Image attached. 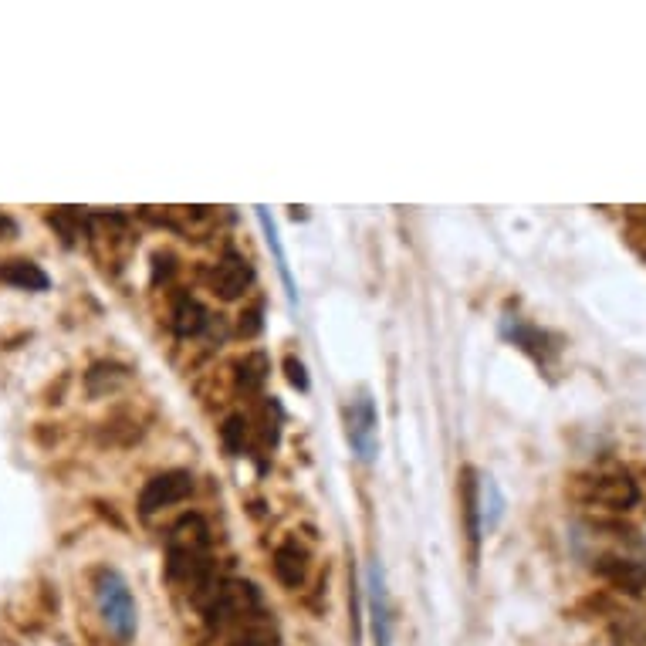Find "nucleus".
<instances>
[{"label":"nucleus","mask_w":646,"mask_h":646,"mask_svg":"<svg viewBox=\"0 0 646 646\" xmlns=\"http://www.w3.org/2000/svg\"><path fill=\"white\" fill-rule=\"evenodd\" d=\"M193 494V474L190 471H163L156 477H149L143 494H139V511L149 518L163 508H173V504L187 501Z\"/></svg>","instance_id":"nucleus-4"},{"label":"nucleus","mask_w":646,"mask_h":646,"mask_svg":"<svg viewBox=\"0 0 646 646\" xmlns=\"http://www.w3.org/2000/svg\"><path fill=\"white\" fill-rule=\"evenodd\" d=\"M258 613H261V592L254 582H244V579L220 582L203 599V616H207V626H214V630H224L230 623H247V619H254Z\"/></svg>","instance_id":"nucleus-3"},{"label":"nucleus","mask_w":646,"mask_h":646,"mask_svg":"<svg viewBox=\"0 0 646 646\" xmlns=\"http://www.w3.org/2000/svg\"><path fill=\"white\" fill-rule=\"evenodd\" d=\"M586 484H589V501L606 504L613 511H626L640 501V488H636L630 474H599Z\"/></svg>","instance_id":"nucleus-7"},{"label":"nucleus","mask_w":646,"mask_h":646,"mask_svg":"<svg viewBox=\"0 0 646 646\" xmlns=\"http://www.w3.org/2000/svg\"><path fill=\"white\" fill-rule=\"evenodd\" d=\"M166 569L170 579L190 589L210 582V525L200 515H183L166 538Z\"/></svg>","instance_id":"nucleus-1"},{"label":"nucleus","mask_w":646,"mask_h":646,"mask_svg":"<svg viewBox=\"0 0 646 646\" xmlns=\"http://www.w3.org/2000/svg\"><path fill=\"white\" fill-rule=\"evenodd\" d=\"M95 603L105 619V626L115 633L119 643H129L139 630V613H136V599L115 569H102L95 575Z\"/></svg>","instance_id":"nucleus-2"},{"label":"nucleus","mask_w":646,"mask_h":646,"mask_svg":"<svg viewBox=\"0 0 646 646\" xmlns=\"http://www.w3.org/2000/svg\"><path fill=\"white\" fill-rule=\"evenodd\" d=\"M366 599H369V623H373L376 646H393V616H389V592L383 579V565L373 562L366 572Z\"/></svg>","instance_id":"nucleus-6"},{"label":"nucleus","mask_w":646,"mask_h":646,"mask_svg":"<svg viewBox=\"0 0 646 646\" xmlns=\"http://www.w3.org/2000/svg\"><path fill=\"white\" fill-rule=\"evenodd\" d=\"M285 369H288L291 386L308 389V376H305V366H302V362H298V359H288V362H285Z\"/></svg>","instance_id":"nucleus-20"},{"label":"nucleus","mask_w":646,"mask_h":646,"mask_svg":"<svg viewBox=\"0 0 646 646\" xmlns=\"http://www.w3.org/2000/svg\"><path fill=\"white\" fill-rule=\"evenodd\" d=\"M254 281V271L251 264H247L241 254H224V258L217 261L214 274H210V285L224 302H234V298H241L247 288H251Z\"/></svg>","instance_id":"nucleus-8"},{"label":"nucleus","mask_w":646,"mask_h":646,"mask_svg":"<svg viewBox=\"0 0 646 646\" xmlns=\"http://www.w3.org/2000/svg\"><path fill=\"white\" fill-rule=\"evenodd\" d=\"M345 423H349V444L359 454V460H376L379 447V427H376V403L369 400V393H359L345 410Z\"/></svg>","instance_id":"nucleus-5"},{"label":"nucleus","mask_w":646,"mask_h":646,"mask_svg":"<svg viewBox=\"0 0 646 646\" xmlns=\"http://www.w3.org/2000/svg\"><path fill=\"white\" fill-rule=\"evenodd\" d=\"M0 281L14 288H24V291H44L48 288V274H44L38 264L31 261H7L0 264Z\"/></svg>","instance_id":"nucleus-11"},{"label":"nucleus","mask_w":646,"mask_h":646,"mask_svg":"<svg viewBox=\"0 0 646 646\" xmlns=\"http://www.w3.org/2000/svg\"><path fill=\"white\" fill-rule=\"evenodd\" d=\"M203 325H207V312L197 298H180L173 308V329L180 335H197Z\"/></svg>","instance_id":"nucleus-16"},{"label":"nucleus","mask_w":646,"mask_h":646,"mask_svg":"<svg viewBox=\"0 0 646 646\" xmlns=\"http://www.w3.org/2000/svg\"><path fill=\"white\" fill-rule=\"evenodd\" d=\"M227 646H278V630H274L268 619L254 616L234 633V640H230Z\"/></svg>","instance_id":"nucleus-15"},{"label":"nucleus","mask_w":646,"mask_h":646,"mask_svg":"<svg viewBox=\"0 0 646 646\" xmlns=\"http://www.w3.org/2000/svg\"><path fill=\"white\" fill-rule=\"evenodd\" d=\"M268 373H271V362L264 352H251V356L237 362V383H241L244 393H258L268 383Z\"/></svg>","instance_id":"nucleus-13"},{"label":"nucleus","mask_w":646,"mask_h":646,"mask_svg":"<svg viewBox=\"0 0 646 646\" xmlns=\"http://www.w3.org/2000/svg\"><path fill=\"white\" fill-rule=\"evenodd\" d=\"M599 572H603L606 579L613 582V586L633 592V596H640V592L646 589V569H643L640 562H630V559H603V565H599Z\"/></svg>","instance_id":"nucleus-10"},{"label":"nucleus","mask_w":646,"mask_h":646,"mask_svg":"<svg viewBox=\"0 0 646 646\" xmlns=\"http://www.w3.org/2000/svg\"><path fill=\"white\" fill-rule=\"evenodd\" d=\"M244 440H247V420L244 417H227V423H224V444L230 450H244Z\"/></svg>","instance_id":"nucleus-19"},{"label":"nucleus","mask_w":646,"mask_h":646,"mask_svg":"<svg viewBox=\"0 0 646 646\" xmlns=\"http://www.w3.org/2000/svg\"><path fill=\"white\" fill-rule=\"evenodd\" d=\"M477 511H481V535L494 532L504 511V498L491 477H484V484H477Z\"/></svg>","instance_id":"nucleus-12"},{"label":"nucleus","mask_w":646,"mask_h":646,"mask_svg":"<svg viewBox=\"0 0 646 646\" xmlns=\"http://www.w3.org/2000/svg\"><path fill=\"white\" fill-rule=\"evenodd\" d=\"M258 220H261V227H264V237H268V244H271V251H274V261H278L281 281H285V288H288V302L295 305V302H298V295H295V281H291L288 258H285V247H281L278 227H274V220L268 217V210H264V207H258Z\"/></svg>","instance_id":"nucleus-14"},{"label":"nucleus","mask_w":646,"mask_h":646,"mask_svg":"<svg viewBox=\"0 0 646 646\" xmlns=\"http://www.w3.org/2000/svg\"><path fill=\"white\" fill-rule=\"evenodd\" d=\"M51 224H55L61 234H65V241L72 244L75 237H82L85 234V217L78 214L75 207H61V210H55V214H51Z\"/></svg>","instance_id":"nucleus-18"},{"label":"nucleus","mask_w":646,"mask_h":646,"mask_svg":"<svg viewBox=\"0 0 646 646\" xmlns=\"http://www.w3.org/2000/svg\"><path fill=\"white\" fill-rule=\"evenodd\" d=\"M274 575H278V582H281V586H288V589L305 586V579H308V552L295 542V538H288V542H281L278 548H274Z\"/></svg>","instance_id":"nucleus-9"},{"label":"nucleus","mask_w":646,"mask_h":646,"mask_svg":"<svg viewBox=\"0 0 646 646\" xmlns=\"http://www.w3.org/2000/svg\"><path fill=\"white\" fill-rule=\"evenodd\" d=\"M464 504H467V535L477 545L481 542V511H477V481L474 471H464Z\"/></svg>","instance_id":"nucleus-17"}]
</instances>
